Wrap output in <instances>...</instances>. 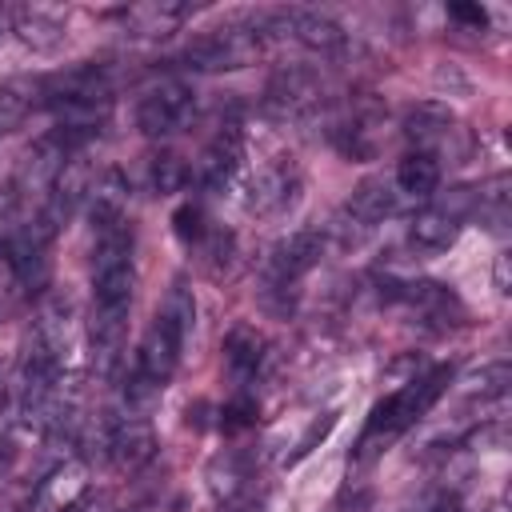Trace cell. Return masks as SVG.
Listing matches in <instances>:
<instances>
[{
    "mask_svg": "<svg viewBox=\"0 0 512 512\" xmlns=\"http://www.w3.org/2000/svg\"><path fill=\"white\" fill-rule=\"evenodd\" d=\"M192 324H196V296H192V288L184 280H172V288H168L156 320L148 324V332H144V340L136 348L132 376L144 380V384H152L156 392H164V384L180 368V352L188 344Z\"/></svg>",
    "mask_w": 512,
    "mask_h": 512,
    "instance_id": "1",
    "label": "cell"
},
{
    "mask_svg": "<svg viewBox=\"0 0 512 512\" xmlns=\"http://www.w3.org/2000/svg\"><path fill=\"white\" fill-rule=\"evenodd\" d=\"M448 380H452V368H448V364H436V368H428V372L404 380L396 392H388V396L368 412V424H364V432H360V440H356V460L376 456V452L388 448L396 436H404L412 424H420V420L428 416V408L444 396Z\"/></svg>",
    "mask_w": 512,
    "mask_h": 512,
    "instance_id": "2",
    "label": "cell"
},
{
    "mask_svg": "<svg viewBox=\"0 0 512 512\" xmlns=\"http://www.w3.org/2000/svg\"><path fill=\"white\" fill-rule=\"evenodd\" d=\"M52 232L36 220H20L0 232V316L20 312L48 284Z\"/></svg>",
    "mask_w": 512,
    "mask_h": 512,
    "instance_id": "3",
    "label": "cell"
},
{
    "mask_svg": "<svg viewBox=\"0 0 512 512\" xmlns=\"http://www.w3.org/2000/svg\"><path fill=\"white\" fill-rule=\"evenodd\" d=\"M268 48H272V32H268L264 12H256V16H240V20H228L220 28L192 36L180 60L192 72H232V68H248Z\"/></svg>",
    "mask_w": 512,
    "mask_h": 512,
    "instance_id": "4",
    "label": "cell"
},
{
    "mask_svg": "<svg viewBox=\"0 0 512 512\" xmlns=\"http://www.w3.org/2000/svg\"><path fill=\"white\" fill-rule=\"evenodd\" d=\"M476 212V188H448L444 196H432L424 200V208L412 216L408 224V244L416 252H444L456 244L460 228L468 224V216Z\"/></svg>",
    "mask_w": 512,
    "mask_h": 512,
    "instance_id": "5",
    "label": "cell"
},
{
    "mask_svg": "<svg viewBox=\"0 0 512 512\" xmlns=\"http://www.w3.org/2000/svg\"><path fill=\"white\" fill-rule=\"evenodd\" d=\"M320 256H324V232L320 228H296L284 240H276L260 264L264 296L272 300V296L296 292V284L320 264Z\"/></svg>",
    "mask_w": 512,
    "mask_h": 512,
    "instance_id": "6",
    "label": "cell"
},
{
    "mask_svg": "<svg viewBox=\"0 0 512 512\" xmlns=\"http://www.w3.org/2000/svg\"><path fill=\"white\" fill-rule=\"evenodd\" d=\"M192 120H196V92L176 76H160L136 96V128L152 140H168L184 132Z\"/></svg>",
    "mask_w": 512,
    "mask_h": 512,
    "instance_id": "7",
    "label": "cell"
},
{
    "mask_svg": "<svg viewBox=\"0 0 512 512\" xmlns=\"http://www.w3.org/2000/svg\"><path fill=\"white\" fill-rule=\"evenodd\" d=\"M384 300L408 308L424 328L432 332H444V328H456L464 320V304L460 296L448 288V284H436V280H388L384 284Z\"/></svg>",
    "mask_w": 512,
    "mask_h": 512,
    "instance_id": "8",
    "label": "cell"
},
{
    "mask_svg": "<svg viewBox=\"0 0 512 512\" xmlns=\"http://www.w3.org/2000/svg\"><path fill=\"white\" fill-rule=\"evenodd\" d=\"M264 20H268V32H272V44H276V40H292V44L316 52V56H336V52H344V44H348L344 28H340L332 16L312 12V8L264 12Z\"/></svg>",
    "mask_w": 512,
    "mask_h": 512,
    "instance_id": "9",
    "label": "cell"
},
{
    "mask_svg": "<svg viewBox=\"0 0 512 512\" xmlns=\"http://www.w3.org/2000/svg\"><path fill=\"white\" fill-rule=\"evenodd\" d=\"M104 456L112 460L116 472H128V476L140 472L156 456L152 420L140 416V412H128V408L108 412V420H104Z\"/></svg>",
    "mask_w": 512,
    "mask_h": 512,
    "instance_id": "10",
    "label": "cell"
},
{
    "mask_svg": "<svg viewBox=\"0 0 512 512\" xmlns=\"http://www.w3.org/2000/svg\"><path fill=\"white\" fill-rule=\"evenodd\" d=\"M396 208H400V196H396V188H392V176H388V180H384V176H368V180H360V184L352 188V196L344 200V208H340V216H336V228H340L344 240H360V236L376 232Z\"/></svg>",
    "mask_w": 512,
    "mask_h": 512,
    "instance_id": "11",
    "label": "cell"
},
{
    "mask_svg": "<svg viewBox=\"0 0 512 512\" xmlns=\"http://www.w3.org/2000/svg\"><path fill=\"white\" fill-rule=\"evenodd\" d=\"M320 108V80L312 68H300V64H288L280 68L268 88H264V112L280 124H296V120H308L312 112Z\"/></svg>",
    "mask_w": 512,
    "mask_h": 512,
    "instance_id": "12",
    "label": "cell"
},
{
    "mask_svg": "<svg viewBox=\"0 0 512 512\" xmlns=\"http://www.w3.org/2000/svg\"><path fill=\"white\" fill-rule=\"evenodd\" d=\"M240 164H244V132H240L236 120H224V124L212 132V140L204 144V152H200L192 176H196V184H200L204 192H224V188L236 180Z\"/></svg>",
    "mask_w": 512,
    "mask_h": 512,
    "instance_id": "13",
    "label": "cell"
},
{
    "mask_svg": "<svg viewBox=\"0 0 512 512\" xmlns=\"http://www.w3.org/2000/svg\"><path fill=\"white\" fill-rule=\"evenodd\" d=\"M300 196V168L284 156L268 160L264 168H256L252 184H248V200L244 208L252 216H280L284 208H292Z\"/></svg>",
    "mask_w": 512,
    "mask_h": 512,
    "instance_id": "14",
    "label": "cell"
},
{
    "mask_svg": "<svg viewBox=\"0 0 512 512\" xmlns=\"http://www.w3.org/2000/svg\"><path fill=\"white\" fill-rule=\"evenodd\" d=\"M404 140H408V152H428V156H440V148L448 144V136L456 132V116L448 104L440 100H420L404 112V124H400Z\"/></svg>",
    "mask_w": 512,
    "mask_h": 512,
    "instance_id": "15",
    "label": "cell"
},
{
    "mask_svg": "<svg viewBox=\"0 0 512 512\" xmlns=\"http://www.w3.org/2000/svg\"><path fill=\"white\" fill-rule=\"evenodd\" d=\"M112 16L136 40H164V36H172L192 16V8L188 4H176V0H144V4L116 8Z\"/></svg>",
    "mask_w": 512,
    "mask_h": 512,
    "instance_id": "16",
    "label": "cell"
},
{
    "mask_svg": "<svg viewBox=\"0 0 512 512\" xmlns=\"http://www.w3.org/2000/svg\"><path fill=\"white\" fill-rule=\"evenodd\" d=\"M12 32L32 52H56L68 40V16L60 8L24 4V8H12Z\"/></svg>",
    "mask_w": 512,
    "mask_h": 512,
    "instance_id": "17",
    "label": "cell"
},
{
    "mask_svg": "<svg viewBox=\"0 0 512 512\" xmlns=\"http://www.w3.org/2000/svg\"><path fill=\"white\" fill-rule=\"evenodd\" d=\"M380 124H384L380 108L360 104V108H348L344 116H336L328 132H332V144H336V148H340L348 160H368V156L376 152Z\"/></svg>",
    "mask_w": 512,
    "mask_h": 512,
    "instance_id": "18",
    "label": "cell"
},
{
    "mask_svg": "<svg viewBox=\"0 0 512 512\" xmlns=\"http://www.w3.org/2000/svg\"><path fill=\"white\" fill-rule=\"evenodd\" d=\"M264 360H268V344L256 328L248 324H236L224 340V368H228V380L236 384V392H244L248 384H256V376L264 372Z\"/></svg>",
    "mask_w": 512,
    "mask_h": 512,
    "instance_id": "19",
    "label": "cell"
},
{
    "mask_svg": "<svg viewBox=\"0 0 512 512\" xmlns=\"http://www.w3.org/2000/svg\"><path fill=\"white\" fill-rule=\"evenodd\" d=\"M88 496V468L84 460H64L52 468L48 480L36 488V512H72Z\"/></svg>",
    "mask_w": 512,
    "mask_h": 512,
    "instance_id": "20",
    "label": "cell"
},
{
    "mask_svg": "<svg viewBox=\"0 0 512 512\" xmlns=\"http://www.w3.org/2000/svg\"><path fill=\"white\" fill-rule=\"evenodd\" d=\"M392 188H396V196H408V200H432L440 188V156L404 152L392 172Z\"/></svg>",
    "mask_w": 512,
    "mask_h": 512,
    "instance_id": "21",
    "label": "cell"
},
{
    "mask_svg": "<svg viewBox=\"0 0 512 512\" xmlns=\"http://www.w3.org/2000/svg\"><path fill=\"white\" fill-rule=\"evenodd\" d=\"M32 108H40V80H28V76L4 80L0 84V140L16 132Z\"/></svg>",
    "mask_w": 512,
    "mask_h": 512,
    "instance_id": "22",
    "label": "cell"
},
{
    "mask_svg": "<svg viewBox=\"0 0 512 512\" xmlns=\"http://www.w3.org/2000/svg\"><path fill=\"white\" fill-rule=\"evenodd\" d=\"M188 180H192V168H188L176 152H156V156L148 160V188H152L156 196L180 192Z\"/></svg>",
    "mask_w": 512,
    "mask_h": 512,
    "instance_id": "23",
    "label": "cell"
},
{
    "mask_svg": "<svg viewBox=\"0 0 512 512\" xmlns=\"http://www.w3.org/2000/svg\"><path fill=\"white\" fill-rule=\"evenodd\" d=\"M472 216H480V224H488L496 232L508 224V176H492L484 188H476V212Z\"/></svg>",
    "mask_w": 512,
    "mask_h": 512,
    "instance_id": "24",
    "label": "cell"
},
{
    "mask_svg": "<svg viewBox=\"0 0 512 512\" xmlns=\"http://www.w3.org/2000/svg\"><path fill=\"white\" fill-rule=\"evenodd\" d=\"M256 416H260V404H256V396L244 388V392H232V400L220 408V428H224V432H244V428L256 424Z\"/></svg>",
    "mask_w": 512,
    "mask_h": 512,
    "instance_id": "25",
    "label": "cell"
},
{
    "mask_svg": "<svg viewBox=\"0 0 512 512\" xmlns=\"http://www.w3.org/2000/svg\"><path fill=\"white\" fill-rule=\"evenodd\" d=\"M172 228H176V236H180L188 248H200L204 236L212 232V224H208V216H204L200 204H180L176 216H172Z\"/></svg>",
    "mask_w": 512,
    "mask_h": 512,
    "instance_id": "26",
    "label": "cell"
},
{
    "mask_svg": "<svg viewBox=\"0 0 512 512\" xmlns=\"http://www.w3.org/2000/svg\"><path fill=\"white\" fill-rule=\"evenodd\" d=\"M448 16L460 20V24H468V28H484L488 24V12L480 4H448Z\"/></svg>",
    "mask_w": 512,
    "mask_h": 512,
    "instance_id": "27",
    "label": "cell"
},
{
    "mask_svg": "<svg viewBox=\"0 0 512 512\" xmlns=\"http://www.w3.org/2000/svg\"><path fill=\"white\" fill-rule=\"evenodd\" d=\"M424 512H464V500H460V492L440 488V492L428 500V508H424Z\"/></svg>",
    "mask_w": 512,
    "mask_h": 512,
    "instance_id": "28",
    "label": "cell"
},
{
    "mask_svg": "<svg viewBox=\"0 0 512 512\" xmlns=\"http://www.w3.org/2000/svg\"><path fill=\"white\" fill-rule=\"evenodd\" d=\"M496 288L508 292V256H496Z\"/></svg>",
    "mask_w": 512,
    "mask_h": 512,
    "instance_id": "29",
    "label": "cell"
},
{
    "mask_svg": "<svg viewBox=\"0 0 512 512\" xmlns=\"http://www.w3.org/2000/svg\"><path fill=\"white\" fill-rule=\"evenodd\" d=\"M4 28H12V8H8V4H0V32H4Z\"/></svg>",
    "mask_w": 512,
    "mask_h": 512,
    "instance_id": "30",
    "label": "cell"
},
{
    "mask_svg": "<svg viewBox=\"0 0 512 512\" xmlns=\"http://www.w3.org/2000/svg\"><path fill=\"white\" fill-rule=\"evenodd\" d=\"M484 512H508V500H492Z\"/></svg>",
    "mask_w": 512,
    "mask_h": 512,
    "instance_id": "31",
    "label": "cell"
}]
</instances>
